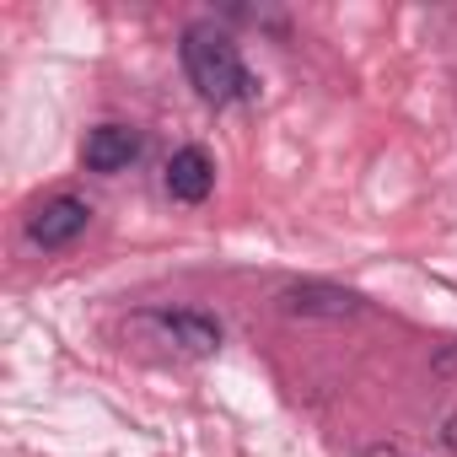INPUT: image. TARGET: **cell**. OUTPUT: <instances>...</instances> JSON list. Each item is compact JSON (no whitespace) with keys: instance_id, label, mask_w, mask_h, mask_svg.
Returning a JSON list of instances; mask_svg holds the SVG:
<instances>
[{"instance_id":"6da1fadb","label":"cell","mask_w":457,"mask_h":457,"mask_svg":"<svg viewBox=\"0 0 457 457\" xmlns=\"http://www.w3.org/2000/svg\"><path fill=\"white\" fill-rule=\"evenodd\" d=\"M183 71H188V87H194L210 108L253 103V97H259V76L243 65L232 33H220L215 22L183 28Z\"/></svg>"},{"instance_id":"7a4b0ae2","label":"cell","mask_w":457,"mask_h":457,"mask_svg":"<svg viewBox=\"0 0 457 457\" xmlns=\"http://www.w3.org/2000/svg\"><path fill=\"white\" fill-rule=\"evenodd\" d=\"M140 328H156L162 345L183 350V355H215L220 350V323L199 307H167V312H145Z\"/></svg>"},{"instance_id":"3957f363","label":"cell","mask_w":457,"mask_h":457,"mask_svg":"<svg viewBox=\"0 0 457 457\" xmlns=\"http://www.w3.org/2000/svg\"><path fill=\"white\" fill-rule=\"evenodd\" d=\"M87 220H92V210H87V199H76V194H54L49 204H38L33 210V220H28V237L38 243V248H71L81 232H87Z\"/></svg>"},{"instance_id":"277c9868","label":"cell","mask_w":457,"mask_h":457,"mask_svg":"<svg viewBox=\"0 0 457 457\" xmlns=\"http://www.w3.org/2000/svg\"><path fill=\"white\" fill-rule=\"evenodd\" d=\"M280 307L296 312V318H361L366 302L345 286H328V280H302V286H286L280 291Z\"/></svg>"},{"instance_id":"5b68a950","label":"cell","mask_w":457,"mask_h":457,"mask_svg":"<svg viewBox=\"0 0 457 457\" xmlns=\"http://www.w3.org/2000/svg\"><path fill=\"white\" fill-rule=\"evenodd\" d=\"M210 188H215V162H210V151H204V145L172 151V162H167V194L183 199V204H204Z\"/></svg>"},{"instance_id":"8992f818","label":"cell","mask_w":457,"mask_h":457,"mask_svg":"<svg viewBox=\"0 0 457 457\" xmlns=\"http://www.w3.org/2000/svg\"><path fill=\"white\" fill-rule=\"evenodd\" d=\"M135 156H140V135L129 124H97L87 135V145H81V162L92 172H124Z\"/></svg>"}]
</instances>
